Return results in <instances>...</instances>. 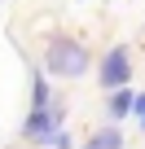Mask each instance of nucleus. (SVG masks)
<instances>
[{
  "label": "nucleus",
  "mask_w": 145,
  "mask_h": 149,
  "mask_svg": "<svg viewBox=\"0 0 145 149\" xmlns=\"http://www.w3.org/2000/svg\"><path fill=\"white\" fill-rule=\"evenodd\" d=\"M62 123H66V105H62V101L31 105V114H27V123H22V136H27L31 145H53V136L62 132Z\"/></svg>",
  "instance_id": "2"
},
{
  "label": "nucleus",
  "mask_w": 145,
  "mask_h": 149,
  "mask_svg": "<svg viewBox=\"0 0 145 149\" xmlns=\"http://www.w3.org/2000/svg\"><path fill=\"white\" fill-rule=\"evenodd\" d=\"M132 101H136V92H132V84L127 88H114V97L106 101V110H110V118L119 123V118H127L132 114Z\"/></svg>",
  "instance_id": "4"
},
{
  "label": "nucleus",
  "mask_w": 145,
  "mask_h": 149,
  "mask_svg": "<svg viewBox=\"0 0 145 149\" xmlns=\"http://www.w3.org/2000/svg\"><path fill=\"white\" fill-rule=\"evenodd\" d=\"M92 66V53L84 40L66 35V31H53L48 44H44V70L53 74V79H79V74H88Z\"/></svg>",
  "instance_id": "1"
},
{
  "label": "nucleus",
  "mask_w": 145,
  "mask_h": 149,
  "mask_svg": "<svg viewBox=\"0 0 145 149\" xmlns=\"http://www.w3.org/2000/svg\"><path fill=\"white\" fill-rule=\"evenodd\" d=\"M97 84H101L106 92L132 84V53H127V44H114V48L101 57V66H97Z\"/></svg>",
  "instance_id": "3"
},
{
  "label": "nucleus",
  "mask_w": 145,
  "mask_h": 149,
  "mask_svg": "<svg viewBox=\"0 0 145 149\" xmlns=\"http://www.w3.org/2000/svg\"><path fill=\"white\" fill-rule=\"evenodd\" d=\"M132 114H136V127L145 132V92H136V101H132Z\"/></svg>",
  "instance_id": "7"
},
{
  "label": "nucleus",
  "mask_w": 145,
  "mask_h": 149,
  "mask_svg": "<svg viewBox=\"0 0 145 149\" xmlns=\"http://www.w3.org/2000/svg\"><path fill=\"white\" fill-rule=\"evenodd\" d=\"M79 149H123V132H119V127H101V132H92Z\"/></svg>",
  "instance_id": "5"
},
{
  "label": "nucleus",
  "mask_w": 145,
  "mask_h": 149,
  "mask_svg": "<svg viewBox=\"0 0 145 149\" xmlns=\"http://www.w3.org/2000/svg\"><path fill=\"white\" fill-rule=\"evenodd\" d=\"M48 101H53L48 79H44V70H35V74H31V105H48Z\"/></svg>",
  "instance_id": "6"
}]
</instances>
